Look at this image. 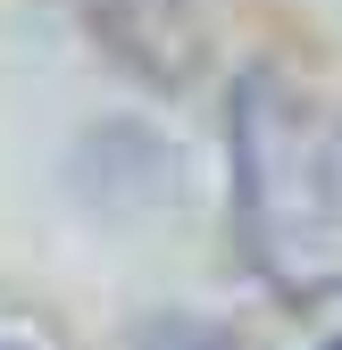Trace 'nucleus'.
Returning a JSON list of instances; mask_svg holds the SVG:
<instances>
[{
	"instance_id": "obj_1",
	"label": "nucleus",
	"mask_w": 342,
	"mask_h": 350,
	"mask_svg": "<svg viewBox=\"0 0 342 350\" xmlns=\"http://www.w3.org/2000/svg\"><path fill=\"white\" fill-rule=\"evenodd\" d=\"M234 150L259 267L284 292H342V109L284 75H250Z\"/></svg>"
},
{
	"instance_id": "obj_2",
	"label": "nucleus",
	"mask_w": 342,
	"mask_h": 350,
	"mask_svg": "<svg viewBox=\"0 0 342 350\" xmlns=\"http://www.w3.org/2000/svg\"><path fill=\"white\" fill-rule=\"evenodd\" d=\"M334 350H342V342H334Z\"/></svg>"
}]
</instances>
